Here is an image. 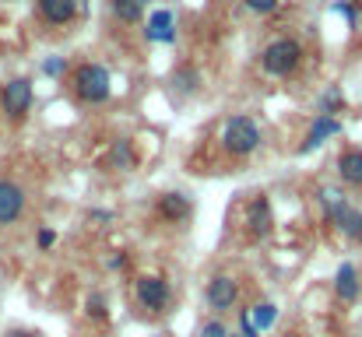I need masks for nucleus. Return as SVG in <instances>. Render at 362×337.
<instances>
[{"label":"nucleus","instance_id":"1","mask_svg":"<svg viewBox=\"0 0 362 337\" xmlns=\"http://www.w3.org/2000/svg\"><path fill=\"white\" fill-rule=\"evenodd\" d=\"M260 126H257V119H250V116H233L229 123H226V130H222V148L229 151V155H236V158H246V155H253L257 148H260Z\"/></svg>","mask_w":362,"mask_h":337},{"label":"nucleus","instance_id":"2","mask_svg":"<svg viewBox=\"0 0 362 337\" xmlns=\"http://www.w3.org/2000/svg\"><path fill=\"white\" fill-rule=\"evenodd\" d=\"M260 64H264L267 74H274V78H288V74L303 64V46H299L296 39H274V42L264 46Z\"/></svg>","mask_w":362,"mask_h":337},{"label":"nucleus","instance_id":"3","mask_svg":"<svg viewBox=\"0 0 362 337\" xmlns=\"http://www.w3.org/2000/svg\"><path fill=\"white\" fill-rule=\"evenodd\" d=\"M74 92H78L81 102H92V106L106 102L110 92H113L110 88V71L103 64H81L74 71Z\"/></svg>","mask_w":362,"mask_h":337},{"label":"nucleus","instance_id":"4","mask_svg":"<svg viewBox=\"0 0 362 337\" xmlns=\"http://www.w3.org/2000/svg\"><path fill=\"white\" fill-rule=\"evenodd\" d=\"M327 222L334 225L345 239L362 242V211H359V208H352L345 197H341L338 204H331V208H327Z\"/></svg>","mask_w":362,"mask_h":337},{"label":"nucleus","instance_id":"5","mask_svg":"<svg viewBox=\"0 0 362 337\" xmlns=\"http://www.w3.org/2000/svg\"><path fill=\"white\" fill-rule=\"evenodd\" d=\"M32 81L28 78H14V81H7L4 85V112L11 116V119H21L25 112L32 110Z\"/></svg>","mask_w":362,"mask_h":337},{"label":"nucleus","instance_id":"6","mask_svg":"<svg viewBox=\"0 0 362 337\" xmlns=\"http://www.w3.org/2000/svg\"><path fill=\"white\" fill-rule=\"evenodd\" d=\"M137 302H141L144 309H151V313L165 309V302H169V285H165L162 278H155V274L137 278Z\"/></svg>","mask_w":362,"mask_h":337},{"label":"nucleus","instance_id":"7","mask_svg":"<svg viewBox=\"0 0 362 337\" xmlns=\"http://www.w3.org/2000/svg\"><path fill=\"white\" fill-rule=\"evenodd\" d=\"M236 295H240V288H236V281L229 278V274H215L211 281H208V288H204V299H208V306L211 309H229L233 302H236Z\"/></svg>","mask_w":362,"mask_h":337},{"label":"nucleus","instance_id":"8","mask_svg":"<svg viewBox=\"0 0 362 337\" xmlns=\"http://www.w3.org/2000/svg\"><path fill=\"white\" fill-rule=\"evenodd\" d=\"M25 211V190L11 179H0V225H11Z\"/></svg>","mask_w":362,"mask_h":337},{"label":"nucleus","instance_id":"9","mask_svg":"<svg viewBox=\"0 0 362 337\" xmlns=\"http://www.w3.org/2000/svg\"><path fill=\"white\" fill-rule=\"evenodd\" d=\"M271 225H274V215H271L267 197H253L250 208H246V232H250V239H264L271 232Z\"/></svg>","mask_w":362,"mask_h":337},{"label":"nucleus","instance_id":"10","mask_svg":"<svg viewBox=\"0 0 362 337\" xmlns=\"http://www.w3.org/2000/svg\"><path fill=\"white\" fill-rule=\"evenodd\" d=\"M334 134H341V123L334 119V116H317L313 119V126H310V137L299 144V155H313L324 141H331Z\"/></svg>","mask_w":362,"mask_h":337},{"label":"nucleus","instance_id":"11","mask_svg":"<svg viewBox=\"0 0 362 337\" xmlns=\"http://www.w3.org/2000/svg\"><path fill=\"white\" fill-rule=\"evenodd\" d=\"M148 39L151 42H165V46H173L176 42V18H173V11H155L151 18H148Z\"/></svg>","mask_w":362,"mask_h":337},{"label":"nucleus","instance_id":"12","mask_svg":"<svg viewBox=\"0 0 362 337\" xmlns=\"http://www.w3.org/2000/svg\"><path fill=\"white\" fill-rule=\"evenodd\" d=\"M334 292L341 302H356L359 299V271L356 264H341L338 274H334Z\"/></svg>","mask_w":362,"mask_h":337},{"label":"nucleus","instance_id":"13","mask_svg":"<svg viewBox=\"0 0 362 337\" xmlns=\"http://www.w3.org/2000/svg\"><path fill=\"white\" fill-rule=\"evenodd\" d=\"M338 176H341V183H349V187H362V151L359 148H349V151L338 158Z\"/></svg>","mask_w":362,"mask_h":337},{"label":"nucleus","instance_id":"14","mask_svg":"<svg viewBox=\"0 0 362 337\" xmlns=\"http://www.w3.org/2000/svg\"><path fill=\"white\" fill-rule=\"evenodd\" d=\"M39 11L49 25H67L78 11V0H39Z\"/></svg>","mask_w":362,"mask_h":337},{"label":"nucleus","instance_id":"15","mask_svg":"<svg viewBox=\"0 0 362 337\" xmlns=\"http://www.w3.org/2000/svg\"><path fill=\"white\" fill-rule=\"evenodd\" d=\"M158 215L169 218V222L190 218V197H183V194H165V197L158 201Z\"/></svg>","mask_w":362,"mask_h":337},{"label":"nucleus","instance_id":"16","mask_svg":"<svg viewBox=\"0 0 362 337\" xmlns=\"http://www.w3.org/2000/svg\"><path fill=\"white\" fill-rule=\"evenodd\" d=\"M246 317H250V324H253L257 331H267V327H274V320H278V306H271V302H257Z\"/></svg>","mask_w":362,"mask_h":337},{"label":"nucleus","instance_id":"17","mask_svg":"<svg viewBox=\"0 0 362 337\" xmlns=\"http://www.w3.org/2000/svg\"><path fill=\"white\" fill-rule=\"evenodd\" d=\"M110 165H113V169H130V165H134V148H130V141H113V148H110Z\"/></svg>","mask_w":362,"mask_h":337},{"label":"nucleus","instance_id":"18","mask_svg":"<svg viewBox=\"0 0 362 337\" xmlns=\"http://www.w3.org/2000/svg\"><path fill=\"white\" fill-rule=\"evenodd\" d=\"M113 11H117V18H120V21L134 25V21H141L144 4H141V0H113Z\"/></svg>","mask_w":362,"mask_h":337},{"label":"nucleus","instance_id":"19","mask_svg":"<svg viewBox=\"0 0 362 337\" xmlns=\"http://www.w3.org/2000/svg\"><path fill=\"white\" fill-rule=\"evenodd\" d=\"M85 309H88V317H92V320H106V317H110V302H106V295H103V292H92V295H88V302H85Z\"/></svg>","mask_w":362,"mask_h":337},{"label":"nucleus","instance_id":"20","mask_svg":"<svg viewBox=\"0 0 362 337\" xmlns=\"http://www.w3.org/2000/svg\"><path fill=\"white\" fill-rule=\"evenodd\" d=\"M64 71H67V60H64V57H49V60L42 64V74H46V78H60Z\"/></svg>","mask_w":362,"mask_h":337},{"label":"nucleus","instance_id":"21","mask_svg":"<svg viewBox=\"0 0 362 337\" xmlns=\"http://www.w3.org/2000/svg\"><path fill=\"white\" fill-rule=\"evenodd\" d=\"M197 337H229V331H226V324H222V320H208V324L201 327V334Z\"/></svg>","mask_w":362,"mask_h":337},{"label":"nucleus","instance_id":"22","mask_svg":"<svg viewBox=\"0 0 362 337\" xmlns=\"http://www.w3.org/2000/svg\"><path fill=\"white\" fill-rule=\"evenodd\" d=\"M176 85H180L183 92H194V88H197V71H187V67H183V71L176 74Z\"/></svg>","mask_w":362,"mask_h":337},{"label":"nucleus","instance_id":"23","mask_svg":"<svg viewBox=\"0 0 362 337\" xmlns=\"http://www.w3.org/2000/svg\"><path fill=\"white\" fill-rule=\"evenodd\" d=\"M341 106V92L338 88H331V92H324V99H320V116H327V110H338Z\"/></svg>","mask_w":362,"mask_h":337},{"label":"nucleus","instance_id":"24","mask_svg":"<svg viewBox=\"0 0 362 337\" xmlns=\"http://www.w3.org/2000/svg\"><path fill=\"white\" fill-rule=\"evenodd\" d=\"M246 7H250L253 14H271V11L278 7V0H246Z\"/></svg>","mask_w":362,"mask_h":337},{"label":"nucleus","instance_id":"25","mask_svg":"<svg viewBox=\"0 0 362 337\" xmlns=\"http://www.w3.org/2000/svg\"><path fill=\"white\" fill-rule=\"evenodd\" d=\"M35 242H39V249H49V246H53V242H57V232H53V228H42V232H39V239H35Z\"/></svg>","mask_w":362,"mask_h":337},{"label":"nucleus","instance_id":"26","mask_svg":"<svg viewBox=\"0 0 362 337\" xmlns=\"http://www.w3.org/2000/svg\"><path fill=\"white\" fill-rule=\"evenodd\" d=\"M240 337H260V331L250 324V317H246V313L240 317Z\"/></svg>","mask_w":362,"mask_h":337},{"label":"nucleus","instance_id":"27","mask_svg":"<svg viewBox=\"0 0 362 337\" xmlns=\"http://www.w3.org/2000/svg\"><path fill=\"white\" fill-rule=\"evenodd\" d=\"M92 222H113V211H92Z\"/></svg>","mask_w":362,"mask_h":337},{"label":"nucleus","instance_id":"28","mask_svg":"<svg viewBox=\"0 0 362 337\" xmlns=\"http://www.w3.org/2000/svg\"><path fill=\"white\" fill-rule=\"evenodd\" d=\"M123 264H127V256H123V253H117V256H113V260H110V267H113V271H120Z\"/></svg>","mask_w":362,"mask_h":337},{"label":"nucleus","instance_id":"29","mask_svg":"<svg viewBox=\"0 0 362 337\" xmlns=\"http://www.w3.org/2000/svg\"><path fill=\"white\" fill-rule=\"evenodd\" d=\"M7 337H32V331H11Z\"/></svg>","mask_w":362,"mask_h":337},{"label":"nucleus","instance_id":"30","mask_svg":"<svg viewBox=\"0 0 362 337\" xmlns=\"http://www.w3.org/2000/svg\"><path fill=\"white\" fill-rule=\"evenodd\" d=\"M229 337H240V334H229Z\"/></svg>","mask_w":362,"mask_h":337}]
</instances>
